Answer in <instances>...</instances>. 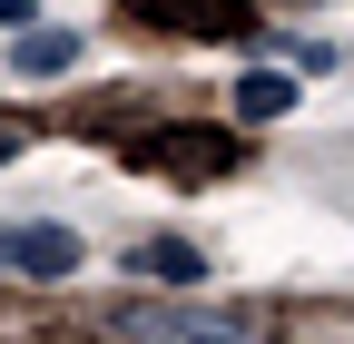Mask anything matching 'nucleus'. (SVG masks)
<instances>
[{"instance_id":"obj_1","label":"nucleus","mask_w":354,"mask_h":344,"mask_svg":"<svg viewBox=\"0 0 354 344\" xmlns=\"http://www.w3.org/2000/svg\"><path fill=\"white\" fill-rule=\"evenodd\" d=\"M118 344H256L246 305H207V295H118L109 305Z\"/></svg>"},{"instance_id":"obj_2","label":"nucleus","mask_w":354,"mask_h":344,"mask_svg":"<svg viewBox=\"0 0 354 344\" xmlns=\"http://www.w3.org/2000/svg\"><path fill=\"white\" fill-rule=\"evenodd\" d=\"M138 167H177V178H227V167H236V138H216V128H158V148H138Z\"/></svg>"},{"instance_id":"obj_3","label":"nucleus","mask_w":354,"mask_h":344,"mask_svg":"<svg viewBox=\"0 0 354 344\" xmlns=\"http://www.w3.org/2000/svg\"><path fill=\"white\" fill-rule=\"evenodd\" d=\"M138 20L158 30H187V39H216V30H246L256 20V0H128Z\"/></svg>"},{"instance_id":"obj_4","label":"nucleus","mask_w":354,"mask_h":344,"mask_svg":"<svg viewBox=\"0 0 354 344\" xmlns=\"http://www.w3.org/2000/svg\"><path fill=\"white\" fill-rule=\"evenodd\" d=\"M0 266L10 276H69L79 266V236L69 227H0Z\"/></svg>"},{"instance_id":"obj_5","label":"nucleus","mask_w":354,"mask_h":344,"mask_svg":"<svg viewBox=\"0 0 354 344\" xmlns=\"http://www.w3.org/2000/svg\"><path fill=\"white\" fill-rule=\"evenodd\" d=\"M128 266H138L148 285H197V276H207V256H197L187 236H148L138 256H128Z\"/></svg>"},{"instance_id":"obj_6","label":"nucleus","mask_w":354,"mask_h":344,"mask_svg":"<svg viewBox=\"0 0 354 344\" xmlns=\"http://www.w3.org/2000/svg\"><path fill=\"white\" fill-rule=\"evenodd\" d=\"M69 59H79L69 30H20V39H10V69H20V79H59Z\"/></svg>"},{"instance_id":"obj_7","label":"nucleus","mask_w":354,"mask_h":344,"mask_svg":"<svg viewBox=\"0 0 354 344\" xmlns=\"http://www.w3.org/2000/svg\"><path fill=\"white\" fill-rule=\"evenodd\" d=\"M295 108V69H246L236 79V118H286Z\"/></svg>"},{"instance_id":"obj_8","label":"nucleus","mask_w":354,"mask_h":344,"mask_svg":"<svg viewBox=\"0 0 354 344\" xmlns=\"http://www.w3.org/2000/svg\"><path fill=\"white\" fill-rule=\"evenodd\" d=\"M20 148H30V128H20V118H0V167H10Z\"/></svg>"}]
</instances>
